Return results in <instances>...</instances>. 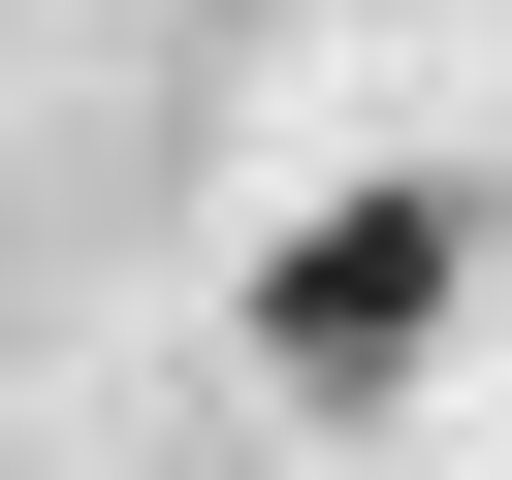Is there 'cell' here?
<instances>
[{"mask_svg": "<svg viewBox=\"0 0 512 480\" xmlns=\"http://www.w3.org/2000/svg\"><path fill=\"white\" fill-rule=\"evenodd\" d=\"M448 256H480V192H320V224L256 256V352H288V384H416V352H448Z\"/></svg>", "mask_w": 512, "mask_h": 480, "instance_id": "obj_1", "label": "cell"}]
</instances>
